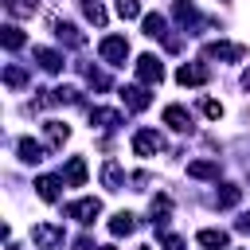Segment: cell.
<instances>
[{
	"instance_id": "f546056e",
	"label": "cell",
	"mask_w": 250,
	"mask_h": 250,
	"mask_svg": "<svg viewBox=\"0 0 250 250\" xmlns=\"http://www.w3.org/2000/svg\"><path fill=\"white\" fill-rule=\"evenodd\" d=\"M160 242H164V250H184V238H180V234H168V230H164Z\"/></svg>"
},
{
	"instance_id": "d4e9b609",
	"label": "cell",
	"mask_w": 250,
	"mask_h": 250,
	"mask_svg": "<svg viewBox=\"0 0 250 250\" xmlns=\"http://www.w3.org/2000/svg\"><path fill=\"white\" fill-rule=\"evenodd\" d=\"M4 86H12V90H20V86H27V74L20 70V66H4Z\"/></svg>"
},
{
	"instance_id": "cb8c5ba5",
	"label": "cell",
	"mask_w": 250,
	"mask_h": 250,
	"mask_svg": "<svg viewBox=\"0 0 250 250\" xmlns=\"http://www.w3.org/2000/svg\"><path fill=\"white\" fill-rule=\"evenodd\" d=\"M82 12H86V20H90V23H98V27L105 23V8H102L98 0H82Z\"/></svg>"
},
{
	"instance_id": "8992f818",
	"label": "cell",
	"mask_w": 250,
	"mask_h": 250,
	"mask_svg": "<svg viewBox=\"0 0 250 250\" xmlns=\"http://www.w3.org/2000/svg\"><path fill=\"white\" fill-rule=\"evenodd\" d=\"M203 55H207V59H219V62H238V59H246V47H242V43H223V39H219V43H207Z\"/></svg>"
},
{
	"instance_id": "83f0119b",
	"label": "cell",
	"mask_w": 250,
	"mask_h": 250,
	"mask_svg": "<svg viewBox=\"0 0 250 250\" xmlns=\"http://www.w3.org/2000/svg\"><path fill=\"white\" fill-rule=\"evenodd\" d=\"M117 16H121V20H137V16H141V4H137V0H117Z\"/></svg>"
},
{
	"instance_id": "7c38bea8",
	"label": "cell",
	"mask_w": 250,
	"mask_h": 250,
	"mask_svg": "<svg viewBox=\"0 0 250 250\" xmlns=\"http://www.w3.org/2000/svg\"><path fill=\"white\" fill-rule=\"evenodd\" d=\"M62 184H70V188H82V184H86V160H82V156H70V160H66Z\"/></svg>"
},
{
	"instance_id": "2e32d148",
	"label": "cell",
	"mask_w": 250,
	"mask_h": 250,
	"mask_svg": "<svg viewBox=\"0 0 250 250\" xmlns=\"http://www.w3.org/2000/svg\"><path fill=\"white\" fill-rule=\"evenodd\" d=\"M125 117L117 113V109H102V105H94L90 109V125H102V129H117Z\"/></svg>"
},
{
	"instance_id": "277c9868",
	"label": "cell",
	"mask_w": 250,
	"mask_h": 250,
	"mask_svg": "<svg viewBox=\"0 0 250 250\" xmlns=\"http://www.w3.org/2000/svg\"><path fill=\"white\" fill-rule=\"evenodd\" d=\"M160 148H164V137H160L156 129H137V133H133V152H137V156L148 160V156H156Z\"/></svg>"
},
{
	"instance_id": "44dd1931",
	"label": "cell",
	"mask_w": 250,
	"mask_h": 250,
	"mask_svg": "<svg viewBox=\"0 0 250 250\" xmlns=\"http://www.w3.org/2000/svg\"><path fill=\"white\" fill-rule=\"evenodd\" d=\"M0 43H4L8 51H20V47H23L27 39H23V31H20L16 23H4V27H0Z\"/></svg>"
},
{
	"instance_id": "484cf974",
	"label": "cell",
	"mask_w": 250,
	"mask_h": 250,
	"mask_svg": "<svg viewBox=\"0 0 250 250\" xmlns=\"http://www.w3.org/2000/svg\"><path fill=\"white\" fill-rule=\"evenodd\" d=\"M238 195H242V191H238L234 184H223V191L215 195V207H234V203H238Z\"/></svg>"
},
{
	"instance_id": "52a82bcc",
	"label": "cell",
	"mask_w": 250,
	"mask_h": 250,
	"mask_svg": "<svg viewBox=\"0 0 250 250\" xmlns=\"http://www.w3.org/2000/svg\"><path fill=\"white\" fill-rule=\"evenodd\" d=\"M207 78H211V70L199 66V62H184V66L176 70V82H180V86H203Z\"/></svg>"
},
{
	"instance_id": "4316f807",
	"label": "cell",
	"mask_w": 250,
	"mask_h": 250,
	"mask_svg": "<svg viewBox=\"0 0 250 250\" xmlns=\"http://www.w3.org/2000/svg\"><path fill=\"white\" fill-rule=\"evenodd\" d=\"M4 8H8L12 16H31V12H35V0H4Z\"/></svg>"
},
{
	"instance_id": "4dcf8cb0",
	"label": "cell",
	"mask_w": 250,
	"mask_h": 250,
	"mask_svg": "<svg viewBox=\"0 0 250 250\" xmlns=\"http://www.w3.org/2000/svg\"><path fill=\"white\" fill-rule=\"evenodd\" d=\"M238 230H250V211H246V215L238 219Z\"/></svg>"
},
{
	"instance_id": "d6986e66",
	"label": "cell",
	"mask_w": 250,
	"mask_h": 250,
	"mask_svg": "<svg viewBox=\"0 0 250 250\" xmlns=\"http://www.w3.org/2000/svg\"><path fill=\"white\" fill-rule=\"evenodd\" d=\"M195 242H199V246H207V250H227V242H230V238H227V230L207 227V230H199V234H195Z\"/></svg>"
},
{
	"instance_id": "7402d4cb",
	"label": "cell",
	"mask_w": 250,
	"mask_h": 250,
	"mask_svg": "<svg viewBox=\"0 0 250 250\" xmlns=\"http://www.w3.org/2000/svg\"><path fill=\"white\" fill-rule=\"evenodd\" d=\"M102 184H105L109 191H117V188L125 184V176H121V164H117V160H105V168H102Z\"/></svg>"
},
{
	"instance_id": "9a60e30c",
	"label": "cell",
	"mask_w": 250,
	"mask_h": 250,
	"mask_svg": "<svg viewBox=\"0 0 250 250\" xmlns=\"http://www.w3.org/2000/svg\"><path fill=\"white\" fill-rule=\"evenodd\" d=\"M59 188H62V176H39L35 180V191H39L43 203H55L59 199Z\"/></svg>"
},
{
	"instance_id": "3957f363",
	"label": "cell",
	"mask_w": 250,
	"mask_h": 250,
	"mask_svg": "<svg viewBox=\"0 0 250 250\" xmlns=\"http://www.w3.org/2000/svg\"><path fill=\"white\" fill-rule=\"evenodd\" d=\"M137 82L141 86H160L164 82V62L156 55H141L137 59Z\"/></svg>"
},
{
	"instance_id": "9c48e42d",
	"label": "cell",
	"mask_w": 250,
	"mask_h": 250,
	"mask_svg": "<svg viewBox=\"0 0 250 250\" xmlns=\"http://www.w3.org/2000/svg\"><path fill=\"white\" fill-rule=\"evenodd\" d=\"M172 16L180 20V27H184V31H195V23H199V8H195V4H188V0H176V4H172Z\"/></svg>"
},
{
	"instance_id": "5b68a950",
	"label": "cell",
	"mask_w": 250,
	"mask_h": 250,
	"mask_svg": "<svg viewBox=\"0 0 250 250\" xmlns=\"http://www.w3.org/2000/svg\"><path fill=\"white\" fill-rule=\"evenodd\" d=\"M66 215H70V219H78L82 227H90V223L102 215V199H94V195H86V199H74V203H66Z\"/></svg>"
},
{
	"instance_id": "7a4b0ae2",
	"label": "cell",
	"mask_w": 250,
	"mask_h": 250,
	"mask_svg": "<svg viewBox=\"0 0 250 250\" xmlns=\"http://www.w3.org/2000/svg\"><path fill=\"white\" fill-rule=\"evenodd\" d=\"M31 242H35L39 250H55V246L66 242V230H62L59 223H35V227H31Z\"/></svg>"
},
{
	"instance_id": "f1b7e54d",
	"label": "cell",
	"mask_w": 250,
	"mask_h": 250,
	"mask_svg": "<svg viewBox=\"0 0 250 250\" xmlns=\"http://www.w3.org/2000/svg\"><path fill=\"white\" fill-rule=\"evenodd\" d=\"M203 113H207L211 121H219V117H223V105H219L215 98H203Z\"/></svg>"
},
{
	"instance_id": "4fadbf2b",
	"label": "cell",
	"mask_w": 250,
	"mask_h": 250,
	"mask_svg": "<svg viewBox=\"0 0 250 250\" xmlns=\"http://www.w3.org/2000/svg\"><path fill=\"white\" fill-rule=\"evenodd\" d=\"M31 55H35V62H39L47 74H59V70H62V55H59V51H51V47H35Z\"/></svg>"
},
{
	"instance_id": "d6a6232c",
	"label": "cell",
	"mask_w": 250,
	"mask_h": 250,
	"mask_svg": "<svg viewBox=\"0 0 250 250\" xmlns=\"http://www.w3.org/2000/svg\"><path fill=\"white\" fill-rule=\"evenodd\" d=\"M98 250H117V246H98Z\"/></svg>"
},
{
	"instance_id": "603a6c76",
	"label": "cell",
	"mask_w": 250,
	"mask_h": 250,
	"mask_svg": "<svg viewBox=\"0 0 250 250\" xmlns=\"http://www.w3.org/2000/svg\"><path fill=\"white\" fill-rule=\"evenodd\" d=\"M141 27H145V35H148V39H164V16H156V12H148Z\"/></svg>"
},
{
	"instance_id": "6da1fadb",
	"label": "cell",
	"mask_w": 250,
	"mask_h": 250,
	"mask_svg": "<svg viewBox=\"0 0 250 250\" xmlns=\"http://www.w3.org/2000/svg\"><path fill=\"white\" fill-rule=\"evenodd\" d=\"M98 55H102L109 66H125V59H129V39H125V35H105V39L98 43Z\"/></svg>"
},
{
	"instance_id": "ba28073f",
	"label": "cell",
	"mask_w": 250,
	"mask_h": 250,
	"mask_svg": "<svg viewBox=\"0 0 250 250\" xmlns=\"http://www.w3.org/2000/svg\"><path fill=\"white\" fill-rule=\"evenodd\" d=\"M121 102L129 109H148L152 105V94H148V86H121Z\"/></svg>"
},
{
	"instance_id": "ffe728a7",
	"label": "cell",
	"mask_w": 250,
	"mask_h": 250,
	"mask_svg": "<svg viewBox=\"0 0 250 250\" xmlns=\"http://www.w3.org/2000/svg\"><path fill=\"white\" fill-rule=\"evenodd\" d=\"M109 230H113L117 238H121V234H133V230H137V215H133V211H117V215L109 219Z\"/></svg>"
},
{
	"instance_id": "30bf717a",
	"label": "cell",
	"mask_w": 250,
	"mask_h": 250,
	"mask_svg": "<svg viewBox=\"0 0 250 250\" xmlns=\"http://www.w3.org/2000/svg\"><path fill=\"white\" fill-rule=\"evenodd\" d=\"M55 39L66 43V47H82V43H86V35H82L70 20H55Z\"/></svg>"
},
{
	"instance_id": "e0dca14e",
	"label": "cell",
	"mask_w": 250,
	"mask_h": 250,
	"mask_svg": "<svg viewBox=\"0 0 250 250\" xmlns=\"http://www.w3.org/2000/svg\"><path fill=\"white\" fill-rule=\"evenodd\" d=\"M43 137H47L51 148H62V141L70 137V125H62V121H43Z\"/></svg>"
},
{
	"instance_id": "ac0fdd59",
	"label": "cell",
	"mask_w": 250,
	"mask_h": 250,
	"mask_svg": "<svg viewBox=\"0 0 250 250\" xmlns=\"http://www.w3.org/2000/svg\"><path fill=\"white\" fill-rule=\"evenodd\" d=\"M188 176L191 180H219V160H191Z\"/></svg>"
},
{
	"instance_id": "5bb4252c",
	"label": "cell",
	"mask_w": 250,
	"mask_h": 250,
	"mask_svg": "<svg viewBox=\"0 0 250 250\" xmlns=\"http://www.w3.org/2000/svg\"><path fill=\"white\" fill-rule=\"evenodd\" d=\"M164 125H172V129L188 133V129H191V113H188L184 105H164Z\"/></svg>"
},
{
	"instance_id": "8fae6325",
	"label": "cell",
	"mask_w": 250,
	"mask_h": 250,
	"mask_svg": "<svg viewBox=\"0 0 250 250\" xmlns=\"http://www.w3.org/2000/svg\"><path fill=\"white\" fill-rule=\"evenodd\" d=\"M16 152H20L23 164H39V160L47 156V148H43L39 141H31V137H20V141H16Z\"/></svg>"
},
{
	"instance_id": "1f68e13d",
	"label": "cell",
	"mask_w": 250,
	"mask_h": 250,
	"mask_svg": "<svg viewBox=\"0 0 250 250\" xmlns=\"http://www.w3.org/2000/svg\"><path fill=\"white\" fill-rule=\"evenodd\" d=\"M242 86H246V90H250V66H246V70H242Z\"/></svg>"
}]
</instances>
